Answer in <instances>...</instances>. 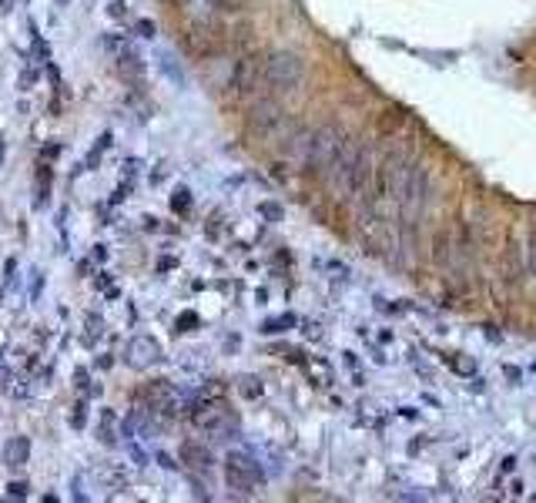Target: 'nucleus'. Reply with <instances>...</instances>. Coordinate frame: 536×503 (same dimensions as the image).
Here are the masks:
<instances>
[{"label":"nucleus","instance_id":"6e6552de","mask_svg":"<svg viewBox=\"0 0 536 503\" xmlns=\"http://www.w3.org/2000/svg\"><path fill=\"white\" fill-rule=\"evenodd\" d=\"M27 493H30V483H24V480H14L10 486H7V496H10V500H24Z\"/></svg>","mask_w":536,"mask_h":503},{"label":"nucleus","instance_id":"9b49d317","mask_svg":"<svg viewBox=\"0 0 536 503\" xmlns=\"http://www.w3.org/2000/svg\"><path fill=\"white\" fill-rule=\"evenodd\" d=\"M104 47H108L111 54H118V57L124 54V41H121V37H108V41H104Z\"/></svg>","mask_w":536,"mask_h":503},{"label":"nucleus","instance_id":"f3484780","mask_svg":"<svg viewBox=\"0 0 536 503\" xmlns=\"http://www.w3.org/2000/svg\"><path fill=\"white\" fill-rule=\"evenodd\" d=\"M74 382H78V386H88V372H84V369H78V376H74Z\"/></svg>","mask_w":536,"mask_h":503},{"label":"nucleus","instance_id":"f257e3e1","mask_svg":"<svg viewBox=\"0 0 536 503\" xmlns=\"http://www.w3.org/2000/svg\"><path fill=\"white\" fill-rule=\"evenodd\" d=\"M262 78L268 81L272 91H295L302 84V78H305V61L298 54H292V51H278V54H272L265 61Z\"/></svg>","mask_w":536,"mask_h":503},{"label":"nucleus","instance_id":"39448f33","mask_svg":"<svg viewBox=\"0 0 536 503\" xmlns=\"http://www.w3.org/2000/svg\"><path fill=\"white\" fill-rule=\"evenodd\" d=\"M47 195H50V168H37V178H34V208H44Z\"/></svg>","mask_w":536,"mask_h":503},{"label":"nucleus","instance_id":"f03ea898","mask_svg":"<svg viewBox=\"0 0 536 503\" xmlns=\"http://www.w3.org/2000/svg\"><path fill=\"white\" fill-rule=\"evenodd\" d=\"M158 359H161L158 339H151V335H134L131 346H128V362L134 369H148V366H154Z\"/></svg>","mask_w":536,"mask_h":503},{"label":"nucleus","instance_id":"6ab92c4d","mask_svg":"<svg viewBox=\"0 0 536 503\" xmlns=\"http://www.w3.org/2000/svg\"><path fill=\"white\" fill-rule=\"evenodd\" d=\"M57 4H70V0H57Z\"/></svg>","mask_w":536,"mask_h":503},{"label":"nucleus","instance_id":"9d476101","mask_svg":"<svg viewBox=\"0 0 536 503\" xmlns=\"http://www.w3.org/2000/svg\"><path fill=\"white\" fill-rule=\"evenodd\" d=\"M100 335V315H88V342H94Z\"/></svg>","mask_w":536,"mask_h":503},{"label":"nucleus","instance_id":"f8f14e48","mask_svg":"<svg viewBox=\"0 0 536 503\" xmlns=\"http://www.w3.org/2000/svg\"><path fill=\"white\" fill-rule=\"evenodd\" d=\"M138 34H141V37H154V24H151V21H138Z\"/></svg>","mask_w":536,"mask_h":503},{"label":"nucleus","instance_id":"423d86ee","mask_svg":"<svg viewBox=\"0 0 536 503\" xmlns=\"http://www.w3.org/2000/svg\"><path fill=\"white\" fill-rule=\"evenodd\" d=\"M181 453H184V459H188L191 466H204V463H208V449L198 446V443H188Z\"/></svg>","mask_w":536,"mask_h":503},{"label":"nucleus","instance_id":"ddd939ff","mask_svg":"<svg viewBox=\"0 0 536 503\" xmlns=\"http://www.w3.org/2000/svg\"><path fill=\"white\" fill-rule=\"evenodd\" d=\"M242 392H245V396H255V392H258L255 379H242Z\"/></svg>","mask_w":536,"mask_h":503},{"label":"nucleus","instance_id":"2eb2a0df","mask_svg":"<svg viewBox=\"0 0 536 503\" xmlns=\"http://www.w3.org/2000/svg\"><path fill=\"white\" fill-rule=\"evenodd\" d=\"M34 81H37V71H24V78H20V88H30Z\"/></svg>","mask_w":536,"mask_h":503},{"label":"nucleus","instance_id":"20e7f679","mask_svg":"<svg viewBox=\"0 0 536 503\" xmlns=\"http://www.w3.org/2000/svg\"><path fill=\"white\" fill-rule=\"evenodd\" d=\"M27 456H30V439H27V436H14V439H7V446H4V459H7V466H24Z\"/></svg>","mask_w":536,"mask_h":503},{"label":"nucleus","instance_id":"4468645a","mask_svg":"<svg viewBox=\"0 0 536 503\" xmlns=\"http://www.w3.org/2000/svg\"><path fill=\"white\" fill-rule=\"evenodd\" d=\"M34 54L40 57V61L47 57V47H44V41H40V37H34Z\"/></svg>","mask_w":536,"mask_h":503},{"label":"nucleus","instance_id":"1a4fd4ad","mask_svg":"<svg viewBox=\"0 0 536 503\" xmlns=\"http://www.w3.org/2000/svg\"><path fill=\"white\" fill-rule=\"evenodd\" d=\"M84 419H88V406H84V402H78V406H74V413H70V426H74V429H80V426H84Z\"/></svg>","mask_w":536,"mask_h":503},{"label":"nucleus","instance_id":"dca6fc26","mask_svg":"<svg viewBox=\"0 0 536 503\" xmlns=\"http://www.w3.org/2000/svg\"><path fill=\"white\" fill-rule=\"evenodd\" d=\"M111 14H114V17H121V14H124V0H111Z\"/></svg>","mask_w":536,"mask_h":503},{"label":"nucleus","instance_id":"7ed1b4c3","mask_svg":"<svg viewBox=\"0 0 536 503\" xmlns=\"http://www.w3.org/2000/svg\"><path fill=\"white\" fill-rule=\"evenodd\" d=\"M224 476H228V486L232 490H248L252 483H255V466H252V459L245 456H228V463H224Z\"/></svg>","mask_w":536,"mask_h":503},{"label":"nucleus","instance_id":"0eeeda50","mask_svg":"<svg viewBox=\"0 0 536 503\" xmlns=\"http://www.w3.org/2000/svg\"><path fill=\"white\" fill-rule=\"evenodd\" d=\"M118 67H121L124 78H134V74H141V61H138V57H131V54H121Z\"/></svg>","mask_w":536,"mask_h":503},{"label":"nucleus","instance_id":"a211bd4d","mask_svg":"<svg viewBox=\"0 0 536 503\" xmlns=\"http://www.w3.org/2000/svg\"><path fill=\"white\" fill-rule=\"evenodd\" d=\"M0 161H4V141H0Z\"/></svg>","mask_w":536,"mask_h":503}]
</instances>
